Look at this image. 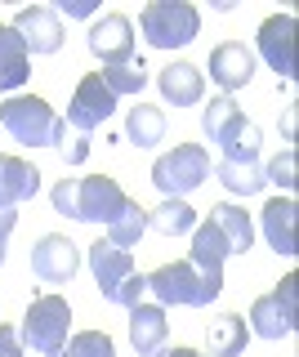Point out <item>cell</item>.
<instances>
[{"mask_svg": "<svg viewBox=\"0 0 299 357\" xmlns=\"http://www.w3.org/2000/svg\"><path fill=\"white\" fill-rule=\"evenodd\" d=\"M157 89H161V98L165 103H174V107H192V103H201V94H206V72L197 63H170V67H161L157 72Z\"/></svg>", "mask_w": 299, "mask_h": 357, "instance_id": "cell-15", "label": "cell"}, {"mask_svg": "<svg viewBox=\"0 0 299 357\" xmlns=\"http://www.w3.org/2000/svg\"><path fill=\"white\" fill-rule=\"evenodd\" d=\"M139 31L152 50H183L201 31V14L187 0H152L139 14Z\"/></svg>", "mask_w": 299, "mask_h": 357, "instance_id": "cell-4", "label": "cell"}, {"mask_svg": "<svg viewBox=\"0 0 299 357\" xmlns=\"http://www.w3.org/2000/svg\"><path fill=\"white\" fill-rule=\"evenodd\" d=\"M295 170H299V161H295V152L286 148L282 156H273V161L263 165V183H277L286 197H291V188L299 183V178H295Z\"/></svg>", "mask_w": 299, "mask_h": 357, "instance_id": "cell-30", "label": "cell"}, {"mask_svg": "<svg viewBox=\"0 0 299 357\" xmlns=\"http://www.w3.org/2000/svg\"><path fill=\"white\" fill-rule=\"evenodd\" d=\"M0 126L14 134L23 148H59L68 139V126L40 94H9L0 103Z\"/></svg>", "mask_w": 299, "mask_h": 357, "instance_id": "cell-2", "label": "cell"}, {"mask_svg": "<svg viewBox=\"0 0 299 357\" xmlns=\"http://www.w3.org/2000/svg\"><path fill=\"white\" fill-rule=\"evenodd\" d=\"M148 228H157L161 237H183L197 228V210L179 197H165L157 210H148Z\"/></svg>", "mask_w": 299, "mask_h": 357, "instance_id": "cell-24", "label": "cell"}, {"mask_svg": "<svg viewBox=\"0 0 299 357\" xmlns=\"http://www.w3.org/2000/svg\"><path fill=\"white\" fill-rule=\"evenodd\" d=\"M59 152H63V161H68V165H81L85 156H90V139L81 134V139H72V143H59Z\"/></svg>", "mask_w": 299, "mask_h": 357, "instance_id": "cell-32", "label": "cell"}, {"mask_svg": "<svg viewBox=\"0 0 299 357\" xmlns=\"http://www.w3.org/2000/svg\"><path fill=\"white\" fill-rule=\"evenodd\" d=\"M85 45H90V54L103 67L130 63V59H135V22H130L125 14H103V18L90 22V36H85Z\"/></svg>", "mask_w": 299, "mask_h": 357, "instance_id": "cell-11", "label": "cell"}, {"mask_svg": "<svg viewBox=\"0 0 299 357\" xmlns=\"http://www.w3.org/2000/svg\"><path fill=\"white\" fill-rule=\"evenodd\" d=\"M9 27L18 31V40L27 45V54H59V45H63V22H59V14H54V9H45V5L18 9Z\"/></svg>", "mask_w": 299, "mask_h": 357, "instance_id": "cell-14", "label": "cell"}, {"mask_svg": "<svg viewBox=\"0 0 299 357\" xmlns=\"http://www.w3.org/2000/svg\"><path fill=\"white\" fill-rule=\"evenodd\" d=\"M210 81H215L224 94L232 98L237 89H246L250 85V76H254V54L246 50L241 40H224V45H215L210 50Z\"/></svg>", "mask_w": 299, "mask_h": 357, "instance_id": "cell-13", "label": "cell"}, {"mask_svg": "<svg viewBox=\"0 0 299 357\" xmlns=\"http://www.w3.org/2000/svg\"><path fill=\"white\" fill-rule=\"evenodd\" d=\"M54 357H116V344H112L107 331H81V335H72Z\"/></svg>", "mask_w": 299, "mask_h": 357, "instance_id": "cell-29", "label": "cell"}, {"mask_svg": "<svg viewBox=\"0 0 299 357\" xmlns=\"http://www.w3.org/2000/svg\"><path fill=\"white\" fill-rule=\"evenodd\" d=\"M90 273H94V282H98V290H103L107 304H116V308L143 304L148 282H143V273L135 268V255L121 250V245H112L107 237H98L90 245Z\"/></svg>", "mask_w": 299, "mask_h": 357, "instance_id": "cell-3", "label": "cell"}, {"mask_svg": "<svg viewBox=\"0 0 299 357\" xmlns=\"http://www.w3.org/2000/svg\"><path fill=\"white\" fill-rule=\"evenodd\" d=\"M143 282H148V290L161 299V308L165 304H174V308H206V304H215V299L224 295V286L210 282V277H201L187 259L161 264L157 273H148Z\"/></svg>", "mask_w": 299, "mask_h": 357, "instance_id": "cell-5", "label": "cell"}, {"mask_svg": "<svg viewBox=\"0 0 299 357\" xmlns=\"http://www.w3.org/2000/svg\"><path fill=\"white\" fill-rule=\"evenodd\" d=\"M143 232H148V210L125 197V206H121L112 215V223H107V241L121 245V250H130V245H139Z\"/></svg>", "mask_w": 299, "mask_h": 357, "instance_id": "cell-25", "label": "cell"}, {"mask_svg": "<svg viewBox=\"0 0 299 357\" xmlns=\"http://www.w3.org/2000/svg\"><path fill=\"white\" fill-rule=\"evenodd\" d=\"M246 326H250V335H259V340H282V335L299 331V277L295 273H286L282 282H277V290L254 299Z\"/></svg>", "mask_w": 299, "mask_h": 357, "instance_id": "cell-7", "label": "cell"}, {"mask_svg": "<svg viewBox=\"0 0 299 357\" xmlns=\"http://www.w3.org/2000/svg\"><path fill=\"white\" fill-rule=\"evenodd\" d=\"M215 174H219V183L237 197H254L263 188V165L259 161H219Z\"/></svg>", "mask_w": 299, "mask_h": 357, "instance_id": "cell-27", "label": "cell"}, {"mask_svg": "<svg viewBox=\"0 0 299 357\" xmlns=\"http://www.w3.org/2000/svg\"><path fill=\"white\" fill-rule=\"evenodd\" d=\"M206 344H210V357H241L246 344H250L246 317H241V312H219L206 326Z\"/></svg>", "mask_w": 299, "mask_h": 357, "instance_id": "cell-22", "label": "cell"}, {"mask_svg": "<svg viewBox=\"0 0 299 357\" xmlns=\"http://www.w3.org/2000/svg\"><path fill=\"white\" fill-rule=\"evenodd\" d=\"M18 228V215L9 206H0V264H5V250H9V237H14Z\"/></svg>", "mask_w": 299, "mask_h": 357, "instance_id": "cell-33", "label": "cell"}, {"mask_svg": "<svg viewBox=\"0 0 299 357\" xmlns=\"http://www.w3.org/2000/svg\"><path fill=\"white\" fill-rule=\"evenodd\" d=\"M112 112H116V94L103 85V76H98V72H90V76H81V81H76L72 103H68V121H63V126L90 134V130L103 126Z\"/></svg>", "mask_w": 299, "mask_h": 357, "instance_id": "cell-9", "label": "cell"}, {"mask_svg": "<svg viewBox=\"0 0 299 357\" xmlns=\"http://www.w3.org/2000/svg\"><path fill=\"white\" fill-rule=\"evenodd\" d=\"M31 76V54L9 22H0V89H18Z\"/></svg>", "mask_w": 299, "mask_h": 357, "instance_id": "cell-23", "label": "cell"}, {"mask_svg": "<svg viewBox=\"0 0 299 357\" xmlns=\"http://www.w3.org/2000/svg\"><path fill=\"white\" fill-rule=\"evenodd\" d=\"M68 331H72V308L63 295H36L23 312V331H18V340H23V349L40 353V357H54L68 344Z\"/></svg>", "mask_w": 299, "mask_h": 357, "instance_id": "cell-6", "label": "cell"}, {"mask_svg": "<svg viewBox=\"0 0 299 357\" xmlns=\"http://www.w3.org/2000/svg\"><path fill=\"white\" fill-rule=\"evenodd\" d=\"M76 268H81V250L63 232H45V237L31 245V273L45 286H68L76 277Z\"/></svg>", "mask_w": 299, "mask_h": 357, "instance_id": "cell-10", "label": "cell"}, {"mask_svg": "<svg viewBox=\"0 0 299 357\" xmlns=\"http://www.w3.org/2000/svg\"><path fill=\"white\" fill-rule=\"evenodd\" d=\"M125 139L135 143V148H157V143L165 139V116H161V107H148V103L130 107V116H125Z\"/></svg>", "mask_w": 299, "mask_h": 357, "instance_id": "cell-26", "label": "cell"}, {"mask_svg": "<svg viewBox=\"0 0 299 357\" xmlns=\"http://www.w3.org/2000/svg\"><path fill=\"white\" fill-rule=\"evenodd\" d=\"M165 331H170V321H165L161 304H135L130 308V344L139 349V357L161 353L165 349Z\"/></svg>", "mask_w": 299, "mask_h": 357, "instance_id": "cell-19", "label": "cell"}, {"mask_svg": "<svg viewBox=\"0 0 299 357\" xmlns=\"http://www.w3.org/2000/svg\"><path fill=\"white\" fill-rule=\"evenodd\" d=\"M0 357H23V340L14 326H0Z\"/></svg>", "mask_w": 299, "mask_h": 357, "instance_id": "cell-35", "label": "cell"}, {"mask_svg": "<svg viewBox=\"0 0 299 357\" xmlns=\"http://www.w3.org/2000/svg\"><path fill=\"white\" fill-rule=\"evenodd\" d=\"M295 215H299L295 197H273L259 215V228H263V237H268V245L277 255H299L295 250Z\"/></svg>", "mask_w": 299, "mask_h": 357, "instance_id": "cell-18", "label": "cell"}, {"mask_svg": "<svg viewBox=\"0 0 299 357\" xmlns=\"http://www.w3.org/2000/svg\"><path fill=\"white\" fill-rule=\"evenodd\" d=\"M59 9H63L68 18H94V14H98L94 0H59Z\"/></svg>", "mask_w": 299, "mask_h": 357, "instance_id": "cell-34", "label": "cell"}, {"mask_svg": "<svg viewBox=\"0 0 299 357\" xmlns=\"http://www.w3.org/2000/svg\"><path fill=\"white\" fill-rule=\"evenodd\" d=\"M40 174L31 161H23V156H9V152H0V206H23V201H31L40 192Z\"/></svg>", "mask_w": 299, "mask_h": 357, "instance_id": "cell-16", "label": "cell"}, {"mask_svg": "<svg viewBox=\"0 0 299 357\" xmlns=\"http://www.w3.org/2000/svg\"><path fill=\"white\" fill-rule=\"evenodd\" d=\"M259 143H263V134H259V126L250 121V126L224 148V161H259Z\"/></svg>", "mask_w": 299, "mask_h": 357, "instance_id": "cell-31", "label": "cell"}, {"mask_svg": "<svg viewBox=\"0 0 299 357\" xmlns=\"http://www.w3.org/2000/svg\"><path fill=\"white\" fill-rule=\"evenodd\" d=\"M49 201L59 215H68L76 223H103L107 228L112 215L125 206V192H121L112 174H85V178H59Z\"/></svg>", "mask_w": 299, "mask_h": 357, "instance_id": "cell-1", "label": "cell"}, {"mask_svg": "<svg viewBox=\"0 0 299 357\" xmlns=\"http://www.w3.org/2000/svg\"><path fill=\"white\" fill-rule=\"evenodd\" d=\"M246 126H250V121L241 116L237 98H228V94L210 98V107H201V130H206V139H210V143H219V148H228V143L237 139V134L246 130Z\"/></svg>", "mask_w": 299, "mask_h": 357, "instance_id": "cell-20", "label": "cell"}, {"mask_svg": "<svg viewBox=\"0 0 299 357\" xmlns=\"http://www.w3.org/2000/svg\"><path fill=\"white\" fill-rule=\"evenodd\" d=\"M224 259H228L224 237H219L210 223H197V228H192V255H187V264H192L201 277H210V282L224 286Z\"/></svg>", "mask_w": 299, "mask_h": 357, "instance_id": "cell-21", "label": "cell"}, {"mask_svg": "<svg viewBox=\"0 0 299 357\" xmlns=\"http://www.w3.org/2000/svg\"><path fill=\"white\" fill-rule=\"evenodd\" d=\"M152 357H206V353H197V349H161V353H152Z\"/></svg>", "mask_w": 299, "mask_h": 357, "instance_id": "cell-36", "label": "cell"}, {"mask_svg": "<svg viewBox=\"0 0 299 357\" xmlns=\"http://www.w3.org/2000/svg\"><path fill=\"white\" fill-rule=\"evenodd\" d=\"M259 54L282 81H295V14H273L259 22Z\"/></svg>", "mask_w": 299, "mask_h": 357, "instance_id": "cell-12", "label": "cell"}, {"mask_svg": "<svg viewBox=\"0 0 299 357\" xmlns=\"http://www.w3.org/2000/svg\"><path fill=\"white\" fill-rule=\"evenodd\" d=\"M206 223L219 232V237H224L228 255H246L250 245H254V223H250L246 210H241V206H232V201H219V206H210Z\"/></svg>", "mask_w": 299, "mask_h": 357, "instance_id": "cell-17", "label": "cell"}, {"mask_svg": "<svg viewBox=\"0 0 299 357\" xmlns=\"http://www.w3.org/2000/svg\"><path fill=\"white\" fill-rule=\"evenodd\" d=\"M103 85L112 89L116 98L125 94H143V85H148V67H143V59H130V63H116V67H103Z\"/></svg>", "mask_w": 299, "mask_h": 357, "instance_id": "cell-28", "label": "cell"}, {"mask_svg": "<svg viewBox=\"0 0 299 357\" xmlns=\"http://www.w3.org/2000/svg\"><path fill=\"white\" fill-rule=\"evenodd\" d=\"M210 178V152L201 143H179L174 152H165L152 161V183L161 188V197H187Z\"/></svg>", "mask_w": 299, "mask_h": 357, "instance_id": "cell-8", "label": "cell"}]
</instances>
